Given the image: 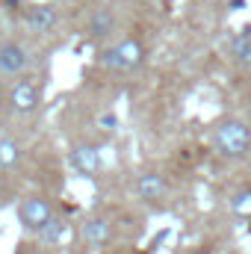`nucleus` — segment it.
<instances>
[{
  "mask_svg": "<svg viewBox=\"0 0 251 254\" xmlns=\"http://www.w3.org/2000/svg\"><path fill=\"white\" fill-rule=\"evenodd\" d=\"M136 190L139 195L145 198V201H160L163 195H166V181H163V175H142L139 178V184H136Z\"/></svg>",
  "mask_w": 251,
  "mask_h": 254,
  "instance_id": "8",
  "label": "nucleus"
},
{
  "mask_svg": "<svg viewBox=\"0 0 251 254\" xmlns=\"http://www.w3.org/2000/svg\"><path fill=\"white\" fill-rule=\"evenodd\" d=\"M213 145L222 157L228 160H240L251 151V127L240 119H225L216 125V133H213Z\"/></svg>",
  "mask_w": 251,
  "mask_h": 254,
  "instance_id": "1",
  "label": "nucleus"
},
{
  "mask_svg": "<svg viewBox=\"0 0 251 254\" xmlns=\"http://www.w3.org/2000/svg\"><path fill=\"white\" fill-rule=\"evenodd\" d=\"M101 125L104 127H116V116H101Z\"/></svg>",
  "mask_w": 251,
  "mask_h": 254,
  "instance_id": "15",
  "label": "nucleus"
},
{
  "mask_svg": "<svg viewBox=\"0 0 251 254\" xmlns=\"http://www.w3.org/2000/svg\"><path fill=\"white\" fill-rule=\"evenodd\" d=\"M142 60H145V51H142V45L136 39H125L122 45H116V48H110V51L101 54V63L107 65V68H116V71H130Z\"/></svg>",
  "mask_w": 251,
  "mask_h": 254,
  "instance_id": "2",
  "label": "nucleus"
},
{
  "mask_svg": "<svg viewBox=\"0 0 251 254\" xmlns=\"http://www.w3.org/2000/svg\"><path fill=\"white\" fill-rule=\"evenodd\" d=\"M63 237H65V222H63V219H57V216H54V219L39 231V240H42V243H48V246H51V243H60Z\"/></svg>",
  "mask_w": 251,
  "mask_h": 254,
  "instance_id": "12",
  "label": "nucleus"
},
{
  "mask_svg": "<svg viewBox=\"0 0 251 254\" xmlns=\"http://www.w3.org/2000/svg\"><path fill=\"white\" fill-rule=\"evenodd\" d=\"M30 27L33 30H39V33H48L54 24H57V12L51 9V6H36V9H30Z\"/></svg>",
  "mask_w": 251,
  "mask_h": 254,
  "instance_id": "9",
  "label": "nucleus"
},
{
  "mask_svg": "<svg viewBox=\"0 0 251 254\" xmlns=\"http://www.w3.org/2000/svg\"><path fill=\"white\" fill-rule=\"evenodd\" d=\"M24 254H48V252H42V249H30V252H24Z\"/></svg>",
  "mask_w": 251,
  "mask_h": 254,
  "instance_id": "17",
  "label": "nucleus"
},
{
  "mask_svg": "<svg viewBox=\"0 0 251 254\" xmlns=\"http://www.w3.org/2000/svg\"><path fill=\"white\" fill-rule=\"evenodd\" d=\"M110 222L107 219H89V222H83V240H86V246H92V249H101V246H107L110 243Z\"/></svg>",
  "mask_w": 251,
  "mask_h": 254,
  "instance_id": "7",
  "label": "nucleus"
},
{
  "mask_svg": "<svg viewBox=\"0 0 251 254\" xmlns=\"http://www.w3.org/2000/svg\"><path fill=\"white\" fill-rule=\"evenodd\" d=\"M231 9H243V0H231Z\"/></svg>",
  "mask_w": 251,
  "mask_h": 254,
  "instance_id": "16",
  "label": "nucleus"
},
{
  "mask_svg": "<svg viewBox=\"0 0 251 254\" xmlns=\"http://www.w3.org/2000/svg\"><path fill=\"white\" fill-rule=\"evenodd\" d=\"M113 30V15L107 12V9H101L95 18H92V24H89V33L95 36V39H101V36H107Z\"/></svg>",
  "mask_w": 251,
  "mask_h": 254,
  "instance_id": "13",
  "label": "nucleus"
},
{
  "mask_svg": "<svg viewBox=\"0 0 251 254\" xmlns=\"http://www.w3.org/2000/svg\"><path fill=\"white\" fill-rule=\"evenodd\" d=\"M71 166L80 172V175H98L101 169V154L95 145H77L71 151Z\"/></svg>",
  "mask_w": 251,
  "mask_h": 254,
  "instance_id": "5",
  "label": "nucleus"
},
{
  "mask_svg": "<svg viewBox=\"0 0 251 254\" xmlns=\"http://www.w3.org/2000/svg\"><path fill=\"white\" fill-rule=\"evenodd\" d=\"M9 101L18 113H33L36 104H39V89L30 83V80H18L12 89H9Z\"/></svg>",
  "mask_w": 251,
  "mask_h": 254,
  "instance_id": "4",
  "label": "nucleus"
},
{
  "mask_svg": "<svg viewBox=\"0 0 251 254\" xmlns=\"http://www.w3.org/2000/svg\"><path fill=\"white\" fill-rule=\"evenodd\" d=\"M231 210H234L240 219H251V187H243V190L234 192V198H231Z\"/></svg>",
  "mask_w": 251,
  "mask_h": 254,
  "instance_id": "11",
  "label": "nucleus"
},
{
  "mask_svg": "<svg viewBox=\"0 0 251 254\" xmlns=\"http://www.w3.org/2000/svg\"><path fill=\"white\" fill-rule=\"evenodd\" d=\"M18 157H21L18 145L9 142V139H0V169H12L18 163Z\"/></svg>",
  "mask_w": 251,
  "mask_h": 254,
  "instance_id": "14",
  "label": "nucleus"
},
{
  "mask_svg": "<svg viewBox=\"0 0 251 254\" xmlns=\"http://www.w3.org/2000/svg\"><path fill=\"white\" fill-rule=\"evenodd\" d=\"M231 54H234V60H237L240 65L251 68V27H246V30H243V36H237V39H234Z\"/></svg>",
  "mask_w": 251,
  "mask_h": 254,
  "instance_id": "10",
  "label": "nucleus"
},
{
  "mask_svg": "<svg viewBox=\"0 0 251 254\" xmlns=\"http://www.w3.org/2000/svg\"><path fill=\"white\" fill-rule=\"evenodd\" d=\"M18 219H21V225H24V228L42 231V228L54 219V210H51V204H48L45 198L33 195V198L21 201V207H18Z\"/></svg>",
  "mask_w": 251,
  "mask_h": 254,
  "instance_id": "3",
  "label": "nucleus"
},
{
  "mask_svg": "<svg viewBox=\"0 0 251 254\" xmlns=\"http://www.w3.org/2000/svg\"><path fill=\"white\" fill-rule=\"evenodd\" d=\"M24 68H27V54H24L21 45L9 42V45L0 48V71H3V74H18V71H24Z\"/></svg>",
  "mask_w": 251,
  "mask_h": 254,
  "instance_id": "6",
  "label": "nucleus"
}]
</instances>
